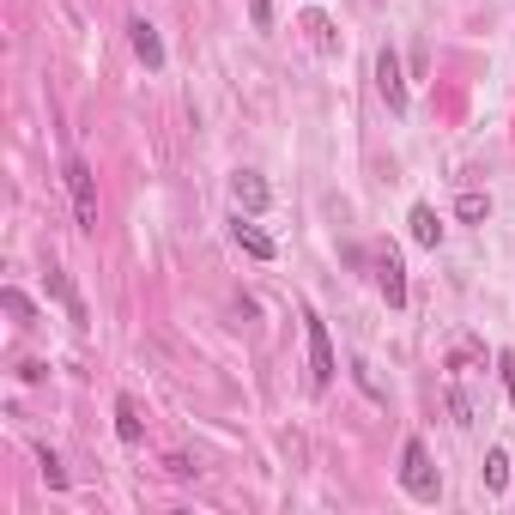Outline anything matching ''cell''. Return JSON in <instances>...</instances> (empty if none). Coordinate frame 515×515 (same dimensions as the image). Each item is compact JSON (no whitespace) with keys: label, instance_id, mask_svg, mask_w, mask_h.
Instances as JSON below:
<instances>
[{"label":"cell","instance_id":"obj_7","mask_svg":"<svg viewBox=\"0 0 515 515\" xmlns=\"http://www.w3.org/2000/svg\"><path fill=\"white\" fill-rule=\"evenodd\" d=\"M231 231H237L243 255H255V261H273V255H279V249H273V237H267V231H261V224H255V213H249V218L237 213V224H231Z\"/></svg>","mask_w":515,"mask_h":515},{"label":"cell","instance_id":"obj_19","mask_svg":"<svg viewBox=\"0 0 515 515\" xmlns=\"http://www.w3.org/2000/svg\"><path fill=\"white\" fill-rule=\"evenodd\" d=\"M43 479H49V485H55V491H61V485H67V467H61L55 455H43Z\"/></svg>","mask_w":515,"mask_h":515},{"label":"cell","instance_id":"obj_10","mask_svg":"<svg viewBox=\"0 0 515 515\" xmlns=\"http://www.w3.org/2000/svg\"><path fill=\"white\" fill-rule=\"evenodd\" d=\"M116 436L128 443V449H139V443H146V424H139V406H134L128 395L116 400Z\"/></svg>","mask_w":515,"mask_h":515},{"label":"cell","instance_id":"obj_12","mask_svg":"<svg viewBox=\"0 0 515 515\" xmlns=\"http://www.w3.org/2000/svg\"><path fill=\"white\" fill-rule=\"evenodd\" d=\"M455 218H461V224H485V218H491V195H479V188H467V195L455 200Z\"/></svg>","mask_w":515,"mask_h":515},{"label":"cell","instance_id":"obj_3","mask_svg":"<svg viewBox=\"0 0 515 515\" xmlns=\"http://www.w3.org/2000/svg\"><path fill=\"white\" fill-rule=\"evenodd\" d=\"M67 188H73V213H80V231H98V176H91L80 158L67 164Z\"/></svg>","mask_w":515,"mask_h":515},{"label":"cell","instance_id":"obj_1","mask_svg":"<svg viewBox=\"0 0 515 515\" xmlns=\"http://www.w3.org/2000/svg\"><path fill=\"white\" fill-rule=\"evenodd\" d=\"M400 485H406L418 503H436V491H443V485H436V467H431V449H424L418 436L400 449Z\"/></svg>","mask_w":515,"mask_h":515},{"label":"cell","instance_id":"obj_14","mask_svg":"<svg viewBox=\"0 0 515 515\" xmlns=\"http://www.w3.org/2000/svg\"><path fill=\"white\" fill-rule=\"evenodd\" d=\"M303 31H310V37H316V49H321V55H334V49H339V37H334V24L321 19V13H310V19H303Z\"/></svg>","mask_w":515,"mask_h":515},{"label":"cell","instance_id":"obj_16","mask_svg":"<svg viewBox=\"0 0 515 515\" xmlns=\"http://www.w3.org/2000/svg\"><path fill=\"white\" fill-rule=\"evenodd\" d=\"M249 19H255V31H273V0H249Z\"/></svg>","mask_w":515,"mask_h":515},{"label":"cell","instance_id":"obj_4","mask_svg":"<svg viewBox=\"0 0 515 515\" xmlns=\"http://www.w3.org/2000/svg\"><path fill=\"white\" fill-rule=\"evenodd\" d=\"M377 91L388 98L395 116H406V80H400V55H395V49H382V55H377Z\"/></svg>","mask_w":515,"mask_h":515},{"label":"cell","instance_id":"obj_18","mask_svg":"<svg viewBox=\"0 0 515 515\" xmlns=\"http://www.w3.org/2000/svg\"><path fill=\"white\" fill-rule=\"evenodd\" d=\"M497 370H503V395L515 400V352H497Z\"/></svg>","mask_w":515,"mask_h":515},{"label":"cell","instance_id":"obj_8","mask_svg":"<svg viewBox=\"0 0 515 515\" xmlns=\"http://www.w3.org/2000/svg\"><path fill=\"white\" fill-rule=\"evenodd\" d=\"M128 37H134V55L146 61V67H164V43H158V24L134 19V24H128Z\"/></svg>","mask_w":515,"mask_h":515},{"label":"cell","instance_id":"obj_5","mask_svg":"<svg viewBox=\"0 0 515 515\" xmlns=\"http://www.w3.org/2000/svg\"><path fill=\"white\" fill-rule=\"evenodd\" d=\"M231 200H237V213H267L273 188H267L255 170H237V176H231Z\"/></svg>","mask_w":515,"mask_h":515},{"label":"cell","instance_id":"obj_17","mask_svg":"<svg viewBox=\"0 0 515 515\" xmlns=\"http://www.w3.org/2000/svg\"><path fill=\"white\" fill-rule=\"evenodd\" d=\"M449 413H455V424H473V406H467L461 388H449Z\"/></svg>","mask_w":515,"mask_h":515},{"label":"cell","instance_id":"obj_15","mask_svg":"<svg viewBox=\"0 0 515 515\" xmlns=\"http://www.w3.org/2000/svg\"><path fill=\"white\" fill-rule=\"evenodd\" d=\"M0 303H6V310H13L19 321H31V298H24L19 285H6V291H0Z\"/></svg>","mask_w":515,"mask_h":515},{"label":"cell","instance_id":"obj_13","mask_svg":"<svg viewBox=\"0 0 515 515\" xmlns=\"http://www.w3.org/2000/svg\"><path fill=\"white\" fill-rule=\"evenodd\" d=\"M503 485H510V455L491 449V455H485V491H503Z\"/></svg>","mask_w":515,"mask_h":515},{"label":"cell","instance_id":"obj_6","mask_svg":"<svg viewBox=\"0 0 515 515\" xmlns=\"http://www.w3.org/2000/svg\"><path fill=\"white\" fill-rule=\"evenodd\" d=\"M377 285H382V298H388V310H400V303H406V267H400L395 249H382V261H377Z\"/></svg>","mask_w":515,"mask_h":515},{"label":"cell","instance_id":"obj_2","mask_svg":"<svg viewBox=\"0 0 515 515\" xmlns=\"http://www.w3.org/2000/svg\"><path fill=\"white\" fill-rule=\"evenodd\" d=\"M303 334H310V382H316V388H328V382H334V339H328V321L316 316V310H310V316H303Z\"/></svg>","mask_w":515,"mask_h":515},{"label":"cell","instance_id":"obj_11","mask_svg":"<svg viewBox=\"0 0 515 515\" xmlns=\"http://www.w3.org/2000/svg\"><path fill=\"white\" fill-rule=\"evenodd\" d=\"M49 291H55V298L67 303V316H73V321L85 328V303H80V291H73V279L61 273V267H49Z\"/></svg>","mask_w":515,"mask_h":515},{"label":"cell","instance_id":"obj_9","mask_svg":"<svg viewBox=\"0 0 515 515\" xmlns=\"http://www.w3.org/2000/svg\"><path fill=\"white\" fill-rule=\"evenodd\" d=\"M406 224H413V243H418V249H436V243H443V218H436V206H424V200L413 206Z\"/></svg>","mask_w":515,"mask_h":515}]
</instances>
